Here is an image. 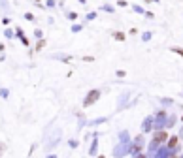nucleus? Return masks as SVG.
<instances>
[{"instance_id": "nucleus-1", "label": "nucleus", "mask_w": 183, "mask_h": 158, "mask_svg": "<svg viewBox=\"0 0 183 158\" xmlns=\"http://www.w3.org/2000/svg\"><path fill=\"white\" fill-rule=\"evenodd\" d=\"M98 96H100V90H93V92L87 96V100H85V106H91L93 102H96V100H98Z\"/></svg>"}, {"instance_id": "nucleus-4", "label": "nucleus", "mask_w": 183, "mask_h": 158, "mask_svg": "<svg viewBox=\"0 0 183 158\" xmlns=\"http://www.w3.org/2000/svg\"><path fill=\"white\" fill-rule=\"evenodd\" d=\"M176 53H179V55H183V49H174Z\"/></svg>"}, {"instance_id": "nucleus-3", "label": "nucleus", "mask_w": 183, "mask_h": 158, "mask_svg": "<svg viewBox=\"0 0 183 158\" xmlns=\"http://www.w3.org/2000/svg\"><path fill=\"white\" fill-rule=\"evenodd\" d=\"M170 145H172V147H176V145H178V138H174V139H172V141H170Z\"/></svg>"}, {"instance_id": "nucleus-2", "label": "nucleus", "mask_w": 183, "mask_h": 158, "mask_svg": "<svg viewBox=\"0 0 183 158\" xmlns=\"http://www.w3.org/2000/svg\"><path fill=\"white\" fill-rule=\"evenodd\" d=\"M166 138H168V134H166V132H159V134L155 135V139H157V141H166Z\"/></svg>"}]
</instances>
